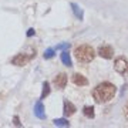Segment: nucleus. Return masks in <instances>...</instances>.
Here are the masks:
<instances>
[{
    "instance_id": "nucleus-5",
    "label": "nucleus",
    "mask_w": 128,
    "mask_h": 128,
    "mask_svg": "<svg viewBox=\"0 0 128 128\" xmlns=\"http://www.w3.org/2000/svg\"><path fill=\"white\" fill-rule=\"evenodd\" d=\"M98 56L105 60H110L114 57V48L108 44H102V46L98 47Z\"/></svg>"
},
{
    "instance_id": "nucleus-17",
    "label": "nucleus",
    "mask_w": 128,
    "mask_h": 128,
    "mask_svg": "<svg viewBox=\"0 0 128 128\" xmlns=\"http://www.w3.org/2000/svg\"><path fill=\"white\" fill-rule=\"evenodd\" d=\"M13 124L16 125V127H22V122H20L18 115H14V117H13Z\"/></svg>"
},
{
    "instance_id": "nucleus-11",
    "label": "nucleus",
    "mask_w": 128,
    "mask_h": 128,
    "mask_svg": "<svg viewBox=\"0 0 128 128\" xmlns=\"http://www.w3.org/2000/svg\"><path fill=\"white\" fill-rule=\"evenodd\" d=\"M71 10H73V13H74V16L78 18V20H82L84 18V12H82V9L80 7V6L77 4V3H71Z\"/></svg>"
},
{
    "instance_id": "nucleus-13",
    "label": "nucleus",
    "mask_w": 128,
    "mask_h": 128,
    "mask_svg": "<svg viewBox=\"0 0 128 128\" xmlns=\"http://www.w3.org/2000/svg\"><path fill=\"white\" fill-rule=\"evenodd\" d=\"M48 94H50V84H48L47 81H44V82H43V92H41L40 100H44Z\"/></svg>"
},
{
    "instance_id": "nucleus-4",
    "label": "nucleus",
    "mask_w": 128,
    "mask_h": 128,
    "mask_svg": "<svg viewBox=\"0 0 128 128\" xmlns=\"http://www.w3.org/2000/svg\"><path fill=\"white\" fill-rule=\"evenodd\" d=\"M32 58H33V56H27V54H24V53H22V54L14 56L13 58H12V64L13 66H17V67H23Z\"/></svg>"
},
{
    "instance_id": "nucleus-7",
    "label": "nucleus",
    "mask_w": 128,
    "mask_h": 128,
    "mask_svg": "<svg viewBox=\"0 0 128 128\" xmlns=\"http://www.w3.org/2000/svg\"><path fill=\"white\" fill-rule=\"evenodd\" d=\"M34 115L38 120H46V112H44V107H43L41 101H37L34 105Z\"/></svg>"
},
{
    "instance_id": "nucleus-1",
    "label": "nucleus",
    "mask_w": 128,
    "mask_h": 128,
    "mask_svg": "<svg viewBox=\"0 0 128 128\" xmlns=\"http://www.w3.org/2000/svg\"><path fill=\"white\" fill-rule=\"evenodd\" d=\"M115 92H117V87L110 81H104L98 84L94 90H92V97L96 102L102 104V102H108L114 98Z\"/></svg>"
},
{
    "instance_id": "nucleus-12",
    "label": "nucleus",
    "mask_w": 128,
    "mask_h": 128,
    "mask_svg": "<svg viewBox=\"0 0 128 128\" xmlns=\"http://www.w3.org/2000/svg\"><path fill=\"white\" fill-rule=\"evenodd\" d=\"M82 114L86 115L87 118H94V107H91V105H86L84 108H82Z\"/></svg>"
},
{
    "instance_id": "nucleus-6",
    "label": "nucleus",
    "mask_w": 128,
    "mask_h": 128,
    "mask_svg": "<svg viewBox=\"0 0 128 128\" xmlns=\"http://www.w3.org/2000/svg\"><path fill=\"white\" fill-rule=\"evenodd\" d=\"M67 81H68V78H67V76L64 73H60L57 74V77L54 78V86L57 90H64L66 88V86H67Z\"/></svg>"
},
{
    "instance_id": "nucleus-16",
    "label": "nucleus",
    "mask_w": 128,
    "mask_h": 128,
    "mask_svg": "<svg viewBox=\"0 0 128 128\" xmlns=\"http://www.w3.org/2000/svg\"><path fill=\"white\" fill-rule=\"evenodd\" d=\"M70 48V43H63V44H58L56 47V50H68Z\"/></svg>"
},
{
    "instance_id": "nucleus-14",
    "label": "nucleus",
    "mask_w": 128,
    "mask_h": 128,
    "mask_svg": "<svg viewBox=\"0 0 128 128\" xmlns=\"http://www.w3.org/2000/svg\"><path fill=\"white\" fill-rule=\"evenodd\" d=\"M53 122L56 127H70V122L66 118H56Z\"/></svg>"
},
{
    "instance_id": "nucleus-9",
    "label": "nucleus",
    "mask_w": 128,
    "mask_h": 128,
    "mask_svg": "<svg viewBox=\"0 0 128 128\" xmlns=\"http://www.w3.org/2000/svg\"><path fill=\"white\" fill-rule=\"evenodd\" d=\"M73 82L76 84V86H78V87H84V86H87L88 84V80L82 74H74L73 76Z\"/></svg>"
},
{
    "instance_id": "nucleus-18",
    "label": "nucleus",
    "mask_w": 128,
    "mask_h": 128,
    "mask_svg": "<svg viewBox=\"0 0 128 128\" xmlns=\"http://www.w3.org/2000/svg\"><path fill=\"white\" fill-rule=\"evenodd\" d=\"M34 28H28L27 30V37H32V36H34Z\"/></svg>"
},
{
    "instance_id": "nucleus-10",
    "label": "nucleus",
    "mask_w": 128,
    "mask_h": 128,
    "mask_svg": "<svg viewBox=\"0 0 128 128\" xmlns=\"http://www.w3.org/2000/svg\"><path fill=\"white\" fill-rule=\"evenodd\" d=\"M60 58H61V63L67 67H71L73 66V61H71V57H70V53L68 50H63L61 54H60Z\"/></svg>"
},
{
    "instance_id": "nucleus-15",
    "label": "nucleus",
    "mask_w": 128,
    "mask_h": 128,
    "mask_svg": "<svg viewBox=\"0 0 128 128\" xmlns=\"http://www.w3.org/2000/svg\"><path fill=\"white\" fill-rule=\"evenodd\" d=\"M54 53H56V48H47V50L44 51V58L48 60V58H51V57H54Z\"/></svg>"
},
{
    "instance_id": "nucleus-8",
    "label": "nucleus",
    "mask_w": 128,
    "mask_h": 128,
    "mask_svg": "<svg viewBox=\"0 0 128 128\" xmlns=\"http://www.w3.org/2000/svg\"><path fill=\"white\" fill-rule=\"evenodd\" d=\"M64 115L66 117H71V115L76 114V111H77V108H76V105L73 104V102H70V101H64Z\"/></svg>"
},
{
    "instance_id": "nucleus-2",
    "label": "nucleus",
    "mask_w": 128,
    "mask_h": 128,
    "mask_svg": "<svg viewBox=\"0 0 128 128\" xmlns=\"http://www.w3.org/2000/svg\"><path fill=\"white\" fill-rule=\"evenodd\" d=\"M74 56H76V58L80 63H91L92 60H94V57H96V51L88 44H81V46L76 47Z\"/></svg>"
},
{
    "instance_id": "nucleus-3",
    "label": "nucleus",
    "mask_w": 128,
    "mask_h": 128,
    "mask_svg": "<svg viewBox=\"0 0 128 128\" xmlns=\"http://www.w3.org/2000/svg\"><path fill=\"white\" fill-rule=\"evenodd\" d=\"M114 70L121 76H128V58L127 57H117L114 61Z\"/></svg>"
},
{
    "instance_id": "nucleus-19",
    "label": "nucleus",
    "mask_w": 128,
    "mask_h": 128,
    "mask_svg": "<svg viewBox=\"0 0 128 128\" xmlns=\"http://www.w3.org/2000/svg\"><path fill=\"white\" fill-rule=\"evenodd\" d=\"M124 115H125V118H127V121H128V104L125 105V108H124Z\"/></svg>"
}]
</instances>
